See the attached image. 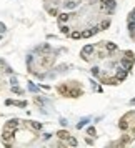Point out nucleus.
Segmentation results:
<instances>
[{"instance_id": "nucleus-1", "label": "nucleus", "mask_w": 135, "mask_h": 148, "mask_svg": "<svg viewBox=\"0 0 135 148\" xmlns=\"http://www.w3.org/2000/svg\"><path fill=\"white\" fill-rule=\"evenodd\" d=\"M133 62H135V58H133V52L127 50V52H125V57L122 58V67H123V68H127V70L130 72V70H132V67H133Z\"/></svg>"}, {"instance_id": "nucleus-2", "label": "nucleus", "mask_w": 135, "mask_h": 148, "mask_svg": "<svg viewBox=\"0 0 135 148\" xmlns=\"http://www.w3.org/2000/svg\"><path fill=\"white\" fill-rule=\"evenodd\" d=\"M115 77H117V80H119V82H123V80L128 77V70L123 68V67H119V68H117V72H115Z\"/></svg>"}, {"instance_id": "nucleus-3", "label": "nucleus", "mask_w": 135, "mask_h": 148, "mask_svg": "<svg viewBox=\"0 0 135 148\" xmlns=\"http://www.w3.org/2000/svg\"><path fill=\"white\" fill-rule=\"evenodd\" d=\"M93 50H95V47H93V45H85L82 48V52H80V57H82L83 60H88V57L93 53Z\"/></svg>"}, {"instance_id": "nucleus-4", "label": "nucleus", "mask_w": 135, "mask_h": 148, "mask_svg": "<svg viewBox=\"0 0 135 148\" xmlns=\"http://www.w3.org/2000/svg\"><path fill=\"white\" fill-rule=\"evenodd\" d=\"M100 32V25L98 27H93V28H88V30H85V32H82V37L83 38H90L92 35H95V33H98Z\"/></svg>"}, {"instance_id": "nucleus-5", "label": "nucleus", "mask_w": 135, "mask_h": 148, "mask_svg": "<svg viewBox=\"0 0 135 148\" xmlns=\"http://www.w3.org/2000/svg\"><path fill=\"white\" fill-rule=\"evenodd\" d=\"M115 8V0H100V10Z\"/></svg>"}, {"instance_id": "nucleus-6", "label": "nucleus", "mask_w": 135, "mask_h": 148, "mask_svg": "<svg viewBox=\"0 0 135 148\" xmlns=\"http://www.w3.org/2000/svg\"><path fill=\"white\" fill-rule=\"evenodd\" d=\"M102 83H107V85H117V83H120V82L117 80V77H103V78H102Z\"/></svg>"}, {"instance_id": "nucleus-7", "label": "nucleus", "mask_w": 135, "mask_h": 148, "mask_svg": "<svg viewBox=\"0 0 135 148\" xmlns=\"http://www.w3.org/2000/svg\"><path fill=\"white\" fill-rule=\"evenodd\" d=\"M19 120H17V118H13V120H8V122H7V125H5V128H12V130H15L17 127H19Z\"/></svg>"}, {"instance_id": "nucleus-8", "label": "nucleus", "mask_w": 135, "mask_h": 148, "mask_svg": "<svg viewBox=\"0 0 135 148\" xmlns=\"http://www.w3.org/2000/svg\"><path fill=\"white\" fill-rule=\"evenodd\" d=\"M58 23H65V22H69L70 20V17L72 15H69V13H58Z\"/></svg>"}, {"instance_id": "nucleus-9", "label": "nucleus", "mask_w": 135, "mask_h": 148, "mask_svg": "<svg viewBox=\"0 0 135 148\" xmlns=\"http://www.w3.org/2000/svg\"><path fill=\"white\" fill-rule=\"evenodd\" d=\"M57 137L60 138V140H69V138H70V133L65 132V130H60V132H57Z\"/></svg>"}, {"instance_id": "nucleus-10", "label": "nucleus", "mask_w": 135, "mask_h": 148, "mask_svg": "<svg viewBox=\"0 0 135 148\" xmlns=\"http://www.w3.org/2000/svg\"><path fill=\"white\" fill-rule=\"evenodd\" d=\"M105 48H107V52H109V53H112V52L117 50V45L114 42H105Z\"/></svg>"}, {"instance_id": "nucleus-11", "label": "nucleus", "mask_w": 135, "mask_h": 148, "mask_svg": "<svg viewBox=\"0 0 135 148\" xmlns=\"http://www.w3.org/2000/svg\"><path fill=\"white\" fill-rule=\"evenodd\" d=\"M65 7H67V8H77V7H78V2H77V0H67V2H65Z\"/></svg>"}, {"instance_id": "nucleus-12", "label": "nucleus", "mask_w": 135, "mask_h": 148, "mask_svg": "<svg viewBox=\"0 0 135 148\" xmlns=\"http://www.w3.org/2000/svg\"><path fill=\"white\" fill-rule=\"evenodd\" d=\"M30 125V127H32L35 132H38V130H42V123H38V122H27Z\"/></svg>"}, {"instance_id": "nucleus-13", "label": "nucleus", "mask_w": 135, "mask_h": 148, "mask_svg": "<svg viewBox=\"0 0 135 148\" xmlns=\"http://www.w3.org/2000/svg\"><path fill=\"white\" fill-rule=\"evenodd\" d=\"M70 35V38H74V40H78V38H82V32H72V33H69Z\"/></svg>"}, {"instance_id": "nucleus-14", "label": "nucleus", "mask_w": 135, "mask_h": 148, "mask_svg": "<svg viewBox=\"0 0 135 148\" xmlns=\"http://www.w3.org/2000/svg\"><path fill=\"white\" fill-rule=\"evenodd\" d=\"M130 141H132V137H123V140H122V141H119V145H120V146H123V145H128Z\"/></svg>"}, {"instance_id": "nucleus-15", "label": "nucleus", "mask_w": 135, "mask_h": 148, "mask_svg": "<svg viewBox=\"0 0 135 148\" xmlns=\"http://www.w3.org/2000/svg\"><path fill=\"white\" fill-rule=\"evenodd\" d=\"M127 27H128V30H130V32H132V35H133V33H135V22H133V20H128Z\"/></svg>"}, {"instance_id": "nucleus-16", "label": "nucleus", "mask_w": 135, "mask_h": 148, "mask_svg": "<svg viewBox=\"0 0 135 148\" xmlns=\"http://www.w3.org/2000/svg\"><path fill=\"white\" fill-rule=\"evenodd\" d=\"M109 27H110V20H103L100 23V30H105V28H109Z\"/></svg>"}, {"instance_id": "nucleus-17", "label": "nucleus", "mask_w": 135, "mask_h": 148, "mask_svg": "<svg viewBox=\"0 0 135 148\" xmlns=\"http://www.w3.org/2000/svg\"><path fill=\"white\" fill-rule=\"evenodd\" d=\"M88 122H90V118H83V120H80V123L77 125V128H83V127H85V125H87Z\"/></svg>"}, {"instance_id": "nucleus-18", "label": "nucleus", "mask_w": 135, "mask_h": 148, "mask_svg": "<svg viewBox=\"0 0 135 148\" xmlns=\"http://www.w3.org/2000/svg\"><path fill=\"white\" fill-rule=\"evenodd\" d=\"M87 133H88L90 137H95V135H97V130L93 128V127H88V128H87Z\"/></svg>"}, {"instance_id": "nucleus-19", "label": "nucleus", "mask_w": 135, "mask_h": 148, "mask_svg": "<svg viewBox=\"0 0 135 148\" xmlns=\"http://www.w3.org/2000/svg\"><path fill=\"white\" fill-rule=\"evenodd\" d=\"M60 30H62V33H65V35L70 33V28H69L67 25H62V23H60Z\"/></svg>"}, {"instance_id": "nucleus-20", "label": "nucleus", "mask_w": 135, "mask_h": 148, "mask_svg": "<svg viewBox=\"0 0 135 148\" xmlns=\"http://www.w3.org/2000/svg\"><path fill=\"white\" fill-rule=\"evenodd\" d=\"M12 92L17 93V95H22V93H24V90H22V88H19V87H15V85L12 87Z\"/></svg>"}, {"instance_id": "nucleus-21", "label": "nucleus", "mask_w": 135, "mask_h": 148, "mask_svg": "<svg viewBox=\"0 0 135 148\" xmlns=\"http://www.w3.org/2000/svg\"><path fill=\"white\" fill-rule=\"evenodd\" d=\"M45 102H47V100H45V98H40V97H35V103H38V105H40V106H42V105H45Z\"/></svg>"}, {"instance_id": "nucleus-22", "label": "nucleus", "mask_w": 135, "mask_h": 148, "mask_svg": "<svg viewBox=\"0 0 135 148\" xmlns=\"http://www.w3.org/2000/svg\"><path fill=\"white\" fill-rule=\"evenodd\" d=\"M100 68H98V67H93L92 68V75H95V77H100V72H98Z\"/></svg>"}, {"instance_id": "nucleus-23", "label": "nucleus", "mask_w": 135, "mask_h": 148, "mask_svg": "<svg viewBox=\"0 0 135 148\" xmlns=\"http://www.w3.org/2000/svg\"><path fill=\"white\" fill-rule=\"evenodd\" d=\"M29 90L30 92H38V87H37V85H33V83H29Z\"/></svg>"}, {"instance_id": "nucleus-24", "label": "nucleus", "mask_w": 135, "mask_h": 148, "mask_svg": "<svg viewBox=\"0 0 135 148\" xmlns=\"http://www.w3.org/2000/svg\"><path fill=\"white\" fill-rule=\"evenodd\" d=\"M69 145H70V146H77V140L70 137V138H69Z\"/></svg>"}, {"instance_id": "nucleus-25", "label": "nucleus", "mask_w": 135, "mask_h": 148, "mask_svg": "<svg viewBox=\"0 0 135 148\" xmlns=\"http://www.w3.org/2000/svg\"><path fill=\"white\" fill-rule=\"evenodd\" d=\"M5 32H7V27L3 25L2 22H0V33H5Z\"/></svg>"}, {"instance_id": "nucleus-26", "label": "nucleus", "mask_w": 135, "mask_h": 148, "mask_svg": "<svg viewBox=\"0 0 135 148\" xmlns=\"http://www.w3.org/2000/svg\"><path fill=\"white\" fill-rule=\"evenodd\" d=\"M128 20H133L135 22V10H132V12L128 13Z\"/></svg>"}, {"instance_id": "nucleus-27", "label": "nucleus", "mask_w": 135, "mask_h": 148, "mask_svg": "<svg viewBox=\"0 0 135 148\" xmlns=\"http://www.w3.org/2000/svg\"><path fill=\"white\" fill-rule=\"evenodd\" d=\"M48 13H50V15H58L57 8H48Z\"/></svg>"}, {"instance_id": "nucleus-28", "label": "nucleus", "mask_w": 135, "mask_h": 148, "mask_svg": "<svg viewBox=\"0 0 135 148\" xmlns=\"http://www.w3.org/2000/svg\"><path fill=\"white\" fill-rule=\"evenodd\" d=\"M42 138H43L45 141H47V140H50V138H52V135H50V133H43V137H42Z\"/></svg>"}, {"instance_id": "nucleus-29", "label": "nucleus", "mask_w": 135, "mask_h": 148, "mask_svg": "<svg viewBox=\"0 0 135 148\" xmlns=\"http://www.w3.org/2000/svg\"><path fill=\"white\" fill-rule=\"evenodd\" d=\"M60 125H64V127H65V125H67V120H65V118H60Z\"/></svg>"}, {"instance_id": "nucleus-30", "label": "nucleus", "mask_w": 135, "mask_h": 148, "mask_svg": "<svg viewBox=\"0 0 135 148\" xmlns=\"http://www.w3.org/2000/svg\"><path fill=\"white\" fill-rule=\"evenodd\" d=\"M10 83H12V85H15V83H17V78H15V77H12V80H10Z\"/></svg>"}, {"instance_id": "nucleus-31", "label": "nucleus", "mask_w": 135, "mask_h": 148, "mask_svg": "<svg viewBox=\"0 0 135 148\" xmlns=\"http://www.w3.org/2000/svg\"><path fill=\"white\" fill-rule=\"evenodd\" d=\"M130 105H135V98H133V100H130Z\"/></svg>"}, {"instance_id": "nucleus-32", "label": "nucleus", "mask_w": 135, "mask_h": 148, "mask_svg": "<svg viewBox=\"0 0 135 148\" xmlns=\"http://www.w3.org/2000/svg\"><path fill=\"white\" fill-rule=\"evenodd\" d=\"M130 132H132V133H133V135H135V127H133V128H130Z\"/></svg>"}, {"instance_id": "nucleus-33", "label": "nucleus", "mask_w": 135, "mask_h": 148, "mask_svg": "<svg viewBox=\"0 0 135 148\" xmlns=\"http://www.w3.org/2000/svg\"><path fill=\"white\" fill-rule=\"evenodd\" d=\"M0 38H2V35H0Z\"/></svg>"}]
</instances>
